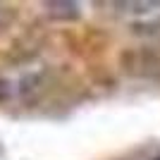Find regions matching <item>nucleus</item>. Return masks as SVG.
Masks as SVG:
<instances>
[{
  "label": "nucleus",
  "instance_id": "f257e3e1",
  "mask_svg": "<svg viewBox=\"0 0 160 160\" xmlns=\"http://www.w3.org/2000/svg\"><path fill=\"white\" fill-rule=\"evenodd\" d=\"M48 10V14L53 19H60V22H72V19H79V5L77 2H69V0H53V2H46L43 5Z\"/></svg>",
  "mask_w": 160,
  "mask_h": 160
},
{
  "label": "nucleus",
  "instance_id": "f03ea898",
  "mask_svg": "<svg viewBox=\"0 0 160 160\" xmlns=\"http://www.w3.org/2000/svg\"><path fill=\"white\" fill-rule=\"evenodd\" d=\"M43 84H46V74L43 72H29V74H24L19 79V84H17V96H22V98H33V96L41 93Z\"/></svg>",
  "mask_w": 160,
  "mask_h": 160
},
{
  "label": "nucleus",
  "instance_id": "7ed1b4c3",
  "mask_svg": "<svg viewBox=\"0 0 160 160\" xmlns=\"http://www.w3.org/2000/svg\"><path fill=\"white\" fill-rule=\"evenodd\" d=\"M120 12H134V14H148L153 10H160V2H115Z\"/></svg>",
  "mask_w": 160,
  "mask_h": 160
},
{
  "label": "nucleus",
  "instance_id": "20e7f679",
  "mask_svg": "<svg viewBox=\"0 0 160 160\" xmlns=\"http://www.w3.org/2000/svg\"><path fill=\"white\" fill-rule=\"evenodd\" d=\"M10 98H12V84H10L5 77H0V105L7 103Z\"/></svg>",
  "mask_w": 160,
  "mask_h": 160
},
{
  "label": "nucleus",
  "instance_id": "39448f33",
  "mask_svg": "<svg viewBox=\"0 0 160 160\" xmlns=\"http://www.w3.org/2000/svg\"><path fill=\"white\" fill-rule=\"evenodd\" d=\"M10 22H12V10L7 5H0V29H5Z\"/></svg>",
  "mask_w": 160,
  "mask_h": 160
}]
</instances>
